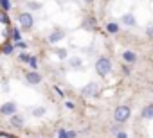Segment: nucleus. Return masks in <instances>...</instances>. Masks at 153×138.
I'll return each instance as SVG.
<instances>
[{
  "instance_id": "9",
  "label": "nucleus",
  "mask_w": 153,
  "mask_h": 138,
  "mask_svg": "<svg viewBox=\"0 0 153 138\" xmlns=\"http://www.w3.org/2000/svg\"><path fill=\"white\" fill-rule=\"evenodd\" d=\"M142 117H144L146 120H151V118H153V106H151V104H148V106L142 109Z\"/></svg>"
},
{
  "instance_id": "5",
  "label": "nucleus",
  "mask_w": 153,
  "mask_h": 138,
  "mask_svg": "<svg viewBox=\"0 0 153 138\" xmlns=\"http://www.w3.org/2000/svg\"><path fill=\"white\" fill-rule=\"evenodd\" d=\"M15 111H16V104L15 102H6L2 108H0V113L2 115H15Z\"/></svg>"
},
{
  "instance_id": "19",
  "label": "nucleus",
  "mask_w": 153,
  "mask_h": 138,
  "mask_svg": "<svg viewBox=\"0 0 153 138\" xmlns=\"http://www.w3.org/2000/svg\"><path fill=\"white\" fill-rule=\"evenodd\" d=\"M13 50H15V45H6L4 47V52L6 54H13Z\"/></svg>"
},
{
  "instance_id": "17",
  "label": "nucleus",
  "mask_w": 153,
  "mask_h": 138,
  "mask_svg": "<svg viewBox=\"0 0 153 138\" xmlns=\"http://www.w3.org/2000/svg\"><path fill=\"white\" fill-rule=\"evenodd\" d=\"M33 115H34V117H42V115H45V109H43V108H36V109L33 111Z\"/></svg>"
},
{
  "instance_id": "4",
  "label": "nucleus",
  "mask_w": 153,
  "mask_h": 138,
  "mask_svg": "<svg viewBox=\"0 0 153 138\" xmlns=\"http://www.w3.org/2000/svg\"><path fill=\"white\" fill-rule=\"evenodd\" d=\"M81 93H83L85 97H94V95L97 93V84H96V83H88L85 88H81Z\"/></svg>"
},
{
  "instance_id": "24",
  "label": "nucleus",
  "mask_w": 153,
  "mask_h": 138,
  "mask_svg": "<svg viewBox=\"0 0 153 138\" xmlns=\"http://www.w3.org/2000/svg\"><path fill=\"white\" fill-rule=\"evenodd\" d=\"M27 59H29V56H27V54H22V56H20V61H24V63H27Z\"/></svg>"
},
{
  "instance_id": "23",
  "label": "nucleus",
  "mask_w": 153,
  "mask_h": 138,
  "mask_svg": "<svg viewBox=\"0 0 153 138\" xmlns=\"http://www.w3.org/2000/svg\"><path fill=\"white\" fill-rule=\"evenodd\" d=\"M16 47H18V48H25V47H27V43H25V41H18V43H16Z\"/></svg>"
},
{
  "instance_id": "3",
  "label": "nucleus",
  "mask_w": 153,
  "mask_h": 138,
  "mask_svg": "<svg viewBox=\"0 0 153 138\" xmlns=\"http://www.w3.org/2000/svg\"><path fill=\"white\" fill-rule=\"evenodd\" d=\"M114 118H115V122H126L130 118V108L128 106H119L114 113Z\"/></svg>"
},
{
  "instance_id": "13",
  "label": "nucleus",
  "mask_w": 153,
  "mask_h": 138,
  "mask_svg": "<svg viewBox=\"0 0 153 138\" xmlns=\"http://www.w3.org/2000/svg\"><path fill=\"white\" fill-rule=\"evenodd\" d=\"M59 138H76V133H74V131H65V129H61V131H59Z\"/></svg>"
},
{
  "instance_id": "15",
  "label": "nucleus",
  "mask_w": 153,
  "mask_h": 138,
  "mask_svg": "<svg viewBox=\"0 0 153 138\" xmlns=\"http://www.w3.org/2000/svg\"><path fill=\"white\" fill-rule=\"evenodd\" d=\"M27 63L33 66V68H38V59L34 57V56H29V59H27Z\"/></svg>"
},
{
  "instance_id": "1",
  "label": "nucleus",
  "mask_w": 153,
  "mask_h": 138,
  "mask_svg": "<svg viewBox=\"0 0 153 138\" xmlns=\"http://www.w3.org/2000/svg\"><path fill=\"white\" fill-rule=\"evenodd\" d=\"M110 70H112V61H110L108 57H101V59L96 61V72H97L101 77L108 76Z\"/></svg>"
},
{
  "instance_id": "21",
  "label": "nucleus",
  "mask_w": 153,
  "mask_h": 138,
  "mask_svg": "<svg viewBox=\"0 0 153 138\" xmlns=\"http://www.w3.org/2000/svg\"><path fill=\"white\" fill-rule=\"evenodd\" d=\"M115 136H117V138H128V134H126L124 131H117V133H115Z\"/></svg>"
},
{
  "instance_id": "14",
  "label": "nucleus",
  "mask_w": 153,
  "mask_h": 138,
  "mask_svg": "<svg viewBox=\"0 0 153 138\" xmlns=\"http://www.w3.org/2000/svg\"><path fill=\"white\" fill-rule=\"evenodd\" d=\"M0 6H2L4 11H9L11 9V2H9V0H0Z\"/></svg>"
},
{
  "instance_id": "18",
  "label": "nucleus",
  "mask_w": 153,
  "mask_h": 138,
  "mask_svg": "<svg viewBox=\"0 0 153 138\" xmlns=\"http://www.w3.org/2000/svg\"><path fill=\"white\" fill-rule=\"evenodd\" d=\"M0 22H2V23H9V18H7V15L2 11V13H0Z\"/></svg>"
},
{
  "instance_id": "2",
  "label": "nucleus",
  "mask_w": 153,
  "mask_h": 138,
  "mask_svg": "<svg viewBox=\"0 0 153 138\" xmlns=\"http://www.w3.org/2000/svg\"><path fill=\"white\" fill-rule=\"evenodd\" d=\"M18 22H20V27L25 29V31L33 29V25H34V18H33V15H29V13H22V15L18 16Z\"/></svg>"
},
{
  "instance_id": "7",
  "label": "nucleus",
  "mask_w": 153,
  "mask_h": 138,
  "mask_svg": "<svg viewBox=\"0 0 153 138\" xmlns=\"http://www.w3.org/2000/svg\"><path fill=\"white\" fill-rule=\"evenodd\" d=\"M65 38V32L63 31H56V32H52L51 36H49V41L51 43H58V41H61Z\"/></svg>"
},
{
  "instance_id": "16",
  "label": "nucleus",
  "mask_w": 153,
  "mask_h": 138,
  "mask_svg": "<svg viewBox=\"0 0 153 138\" xmlns=\"http://www.w3.org/2000/svg\"><path fill=\"white\" fill-rule=\"evenodd\" d=\"M106 29H108V32H110V34H115V32L119 31V27H117L115 23H108V27H106Z\"/></svg>"
},
{
  "instance_id": "27",
  "label": "nucleus",
  "mask_w": 153,
  "mask_h": 138,
  "mask_svg": "<svg viewBox=\"0 0 153 138\" xmlns=\"http://www.w3.org/2000/svg\"><path fill=\"white\" fill-rule=\"evenodd\" d=\"M85 2H88V4H90V2H94V0H85Z\"/></svg>"
},
{
  "instance_id": "10",
  "label": "nucleus",
  "mask_w": 153,
  "mask_h": 138,
  "mask_svg": "<svg viewBox=\"0 0 153 138\" xmlns=\"http://www.w3.org/2000/svg\"><path fill=\"white\" fill-rule=\"evenodd\" d=\"M11 124H13L15 127H22V126H24V118L18 117V115H13V117H11Z\"/></svg>"
},
{
  "instance_id": "8",
  "label": "nucleus",
  "mask_w": 153,
  "mask_h": 138,
  "mask_svg": "<svg viewBox=\"0 0 153 138\" xmlns=\"http://www.w3.org/2000/svg\"><path fill=\"white\" fill-rule=\"evenodd\" d=\"M123 59H124L126 63H135V61H137V56H135L133 52H130V50H124V52H123Z\"/></svg>"
},
{
  "instance_id": "12",
  "label": "nucleus",
  "mask_w": 153,
  "mask_h": 138,
  "mask_svg": "<svg viewBox=\"0 0 153 138\" xmlns=\"http://www.w3.org/2000/svg\"><path fill=\"white\" fill-rule=\"evenodd\" d=\"M68 65H70V66H72V68H79V66H81V65H83V61H81V59H79V57H72V59H70V61H68Z\"/></svg>"
},
{
  "instance_id": "11",
  "label": "nucleus",
  "mask_w": 153,
  "mask_h": 138,
  "mask_svg": "<svg viewBox=\"0 0 153 138\" xmlns=\"http://www.w3.org/2000/svg\"><path fill=\"white\" fill-rule=\"evenodd\" d=\"M123 22H124L126 25H130V27H131V25H135V18H133V15H130V13L123 16Z\"/></svg>"
},
{
  "instance_id": "22",
  "label": "nucleus",
  "mask_w": 153,
  "mask_h": 138,
  "mask_svg": "<svg viewBox=\"0 0 153 138\" xmlns=\"http://www.w3.org/2000/svg\"><path fill=\"white\" fill-rule=\"evenodd\" d=\"M13 38H15L16 41L20 40V31H18V29H15V31H13Z\"/></svg>"
},
{
  "instance_id": "6",
  "label": "nucleus",
  "mask_w": 153,
  "mask_h": 138,
  "mask_svg": "<svg viewBox=\"0 0 153 138\" xmlns=\"http://www.w3.org/2000/svg\"><path fill=\"white\" fill-rule=\"evenodd\" d=\"M25 79H27L31 84H38V83H42V76H40L38 72H29V74H25Z\"/></svg>"
},
{
  "instance_id": "20",
  "label": "nucleus",
  "mask_w": 153,
  "mask_h": 138,
  "mask_svg": "<svg viewBox=\"0 0 153 138\" xmlns=\"http://www.w3.org/2000/svg\"><path fill=\"white\" fill-rule=\"evenodd\" d=\"M29 7H31V9H40L42 4H38V2H29Z\"/></svg>"
},
{
  "instance_id": "25",
  "label": "nucleus",
  "mask_w": 153,
  "mask_h": 138,
  "mask_svg": "<svg viewBox=\"0 0 153 138\" xmlns=\"http://www.w3.org/2000/svg\"><path fill=\"white\" fill-rule=\"evenodd\" d=\"M146 34H148V36H151V34H153V29H151V27H148V29H146Z\"/></svg>"
},
{
  "instance_id": "26",
  "label": "nucleus",
  "mask_w": 153,
  "mask_h": 138,
  "mask_svg": "<svg viewBox=\"0 0 153 138\" xmlns=\"http://www.w3.org/2000/svg\"><path fill=\"white\" fill-rule=\"evenodd\" d=\"M58 56H59V57H65L67 54H65V50H58Z\"/></svg>"
}]
</instances>
